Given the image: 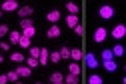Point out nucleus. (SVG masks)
Returning <instances> with one entry per match:
<instances>
[{"label":"nucleus","instance_id":"nucleus-1","mask_svg":"<svg viewBox=\"0 0 126 84\" xmlns=\"http://www.w3.org/2000/svg\"><path fill=\"white\" fill-rule=\"evenodd\" d=\"M98 14L102 16L104 20H108V18H112V16H114V8L110 6V4H102L100 10H98Z\"/></svg>","mask_w":126,"mask_h":84},{"label":"nucleus","instance_id":"nucleus-2","mask_svg":"<svg viewBox=\"0 0 126 84\" xmlns=\"http://www.w3.org/2000/svg\"><path fill=\"white\" fill-rule=\"evenodd\" d=\"M18 2L16 0H6V2H2V6H0V10L2 12H14V10H18Z\"/></svg>","mask_w":126,"mask_h":84},{"label":"nucleus","instance_id":"nucleus-3","mask_svg":"<svg viewBox=\"0 0 126 84\" xmlns=\"http://www.w3.org/2000/svg\"><path fill=\"white\" fill-rule=\"evenodd\" d=\"M124 36H126V26H124V24H116V26L112 28V38L120 40V38H124Z\"/></svg>","mask_w":126,"mask_h":84},{"label":"nucleus","instance_id":"nucleus-4","mask_svg":"<svg viewBox=\"0 0 126 84\" xmlns=\"http://www.w3.org/2000/svg\"><path fill=\"white\" fill-rule=\"evenodd\" d=\"M106 36H108V32H106V28H96L94 30V42H104L106 40Z\"/></svg>","mask_w":126,"mask_h":84},{"label":"nucleus","instance_id":"nucleus-5","mask_svg":"<svg viewBox=\"0 0 126 84\" xmlns=\"http://www.w3.org/2000/svg\"><path fill=\"white\" fill-rule=\"evenodd\" d=\"M84 60H86V66H88V68H98V58L94 56L92 52H88V54L84 56Z\"/></svg>","mask_w":126,"mask_h":84},{"label":"nucleus","instance_id":"nucleus-6","mask_svg":"<svg viewBox=\"0 0 126 84\" xmlns=\"http://www.w3.org/2000/svg\"><path fill=\"white\" fill-rule=\"evenodd\" d=\"M16 12H18V16H20V18H30V14L34 12V8H32V6H20Z\"/></svg>","mask_w":126,"mask_h":84},{"label":"nucleus","instance_id":"nucleus-7","mask_svg":"<svg viewBox=\"0 0 126 84\" xmlns=\"http://www.w3.org/2000/svg\"><path fill=\"white\" fill-rule=\"evenodd\" d=\"M46 20L52 22V24H56V22L60 20V10H50L48 14H46Z\"/></svg>","mask_w":126,"mask_h":84},{"label":"nucleus","instance_id":"nucleus-8","mask_svg":"<svg viewBox=\"0 0 126 84\" xmlns=\"http://www.w3.org/2000/svg\"><path fill=\"white\" fill-rule=\"evenodd\" d=\"M50 60V52H48V50H46V48H40V56H38V64H46V62H48Z\"/></svg>","mask_w":126,"mask_h":84},{"label":"nucleus","instance_id":"nucleus-9","mask_svg":"<svg viewBox=\"0 0 126 84\" xmlns=\"http://www.w3.org/2000/svg\"><path fill=\"white\" fill-rule=\"evenodd\" d=\"M46 36H48V38H58L60 36V26L58 24H52L48 28V32H46Z\"/></svg>","mask_w":126,"mask_h":84},{"label":"nucleus","instance_id":"nucleus-10","mask_svg":"<svg viewBox=\"0 0 126 84\" xmlns=\"http://www.w3.org/2000/svg\"><path fill=\"white\" fill-rule=\"evenodd\" d=\"M66 10H68V14L78 16V12H80V6H78L76 2H66Z\"/></svg>","mask_w":126,"mask_h":84},{"label":"nucleus","instance_id":"nucleus-11","mask_svg":"<svg viewBox=\"0 0 126 84\" xmlns=\"http://www.w3.org/2000/svg\"><path fill=\"white\" fill-rule=\"evenodd\" d=\"M16 72H18V76L28 78L30 74H32V68H28V66H20V68H16Z\"/></svg>","mask_w":126,"mask_h":84},{"label":"nucleus","instance_id":"nucleus-12","mask_svg":"<svg viewBox=\"0 0 126 84\" xmlns=\"http://www.w3.org/2000/svg\"><path fill=\"white\" fill-rule=\"evenodd\" d=\"M66 24H68V28H76L78 24V16H74V14H68V18H66Z\"/></svg>","mask_w":126,"mask_h":84},{"label":"nucleus","instance_id":"nucleus-13","mask_svg":"<svg viewBox=\"0 0 126 84\" xmlns=\"http://www.w3.org/2000/svg\"><path fill=\"white\" fill-rule=\"evenodd\" d=\"M80 66H78V62H72L70 66H68V74H74V76H80Z\"/></svg>","mask_w":126,"mask_h":84},{"label":"nucleus","instance_id":"nucleus-14","mask_svg":"<svg viewBox=\"0 0 126 84\" xmlns=\"http://www.w3.org/2000/svg\"><path fill=\"white\" fill-rule=\"evenodd\" d=\"M102 64H104L106 72H116V68H118V64H116L114 60H108V62H102Z\"/></svg>","mask_w":126,"mask_h":84},{"label":"nucleus","instance_id":"nucleus-15","mask_svg":"<svg viewBox=\"0 0 126 84\" xmlns=\"http://www.w3.org/2000/svg\"><path fill=\"white\" fill-rule=\"evenodd\" d=\"M20 38H22V34H20L18 30H12V32H10V44H18Z\"/></svg>","mask_w":126,"mask_h":84},{"label":"nucleus","instance_id":"nucleus-16","mask_svg":"<svg viewBox=\"0 0 126 84\" xmlns=\"http://www.w3.org/2000/svg\"><path fill=\"white\" fill-rule=\"evenodd\" d=\"M84 54H82V50H78V48H74V50H70V58L74 60V62H78V60H80Z\"/></svg>","mask_w":126,"mask_h":84},{"label":"nucleus","instance_id":"nucleus-17","mask_svg":"<svg viewBox=\"0 0 126 84\" xmlns=\"http://www.w3.org/2000/svg\"><path fill=\"white\" fill-rule=\"evenodd\" d=\"M50 82H52V84H58V82H64V76H62L60 72H52V74H50Z\"/></svg>","mask_w":126,"mask_h":84},{"label":"nucleus","instance_id":"nucleus-18","mask_svg":"<svg viewBox=\"0 0 126 84\" xmlns=\"http://www.w3.org/2000/svg\"><path fill=\"white\" fill-rule=\"evenodd\" d=\"M112 54H114V58H120V56L124 54V46H120V44H116V46L112 48Z\"/></svg>","mask_w":126,"mask_h":84},{"label":"nucleus","instance_id":"nucleus-19","mask_svg":"<svg viewBox=\"0 0 126 84\" xmlns=\"http://www.w3.org/2000/svg\"><path fill=\"white\" fill-rule=\"evenodd\" d=\"M34 34H36V28H34V26H30V28H24V30H22V36H26V38H32Z\"/></svg>","mask_w":126,"mask_h":84},{"label":"nucleus","instance_id":"nucleus-20","mask_svg":"<svg viewBox=\"0 0 126 84\" xmlns=\"http://www.w3.org/2000/svg\"><path fill=\"white\" fill-rule=\"evenodd\" d=\"M10 60L12 62H24V54L22 52H12L10 54Z\"/></svg>","mask_w":126,"mask_h":84},{"label":"nucleus","instance_id":"nucleus-21","mask_svg":"<svg viewBox=\"0 0 126 84\" xmlns=\"http://www.w3.org/2000/svg\"><path fill=\"white\" fill-rule=\"evenodd\" d=\"M88 84H104V82H102V76H98V74H90Z\"/></svg>","mask_w":126,"mask_h":84},{"label":"nucleus","instance_id":"nucleus-22","mask_svg":"<svg viewBox=\"0 0 126 84\" xmlns=\"http://www.w3.org/2000/svg\"><path fill=\"white\" fill-rule=\"evenodd\" d=\"M108 60H114L112 50H102V62H108Z\"/></svg>","mask_w":126,"mask_h":84},{"label":"nucleus","instance_id":"nucleus-23","mask_svg":"<svg viewBox=\"0 0 126 84\" xmlns=\"http://www.w3.org/2000/svg\"><path fill=\"white\" fill-rule=\"evenodd\" d=\"M58 52H60V58H70V48H66V46H62Z\"/></svg>","mask_w":126,"mask_h":84},{"label":"nucleus","instance_id":"nucleus-24","mask_svg":"<svg viewBox=\"0 0 126 84\" xmlns=\"http://www.w3.org/2000/svg\"><path fill=\"white\" fill-rule=\"evenodd\" d=\"M38 56H40V48L30 46V58H36V60H38Z\"/></svg>","mask_w":126,"mask_h":84},{"label":"nucleus","instance_id":"nucleus-25","mask_svg":"<svg viewBox=\"0 0 126 84\" xmlns=\"http://www.w3.org/2000/svg\"><path fill=\"white\" fill-rule=\"evenodd\" d=\"M20 26H22V30H24V28H30V26H34V22L30 20V18H22V20H20Z\"/></svg>","mask_w":126,"mask_h":84},{"label":"nucleus","instance_id":"nucleus-26","mask_svg":"<svg viewBox=\"0 0 126 84\" xmlns=\"http://www.w3.org/2000/svg\"><path fill=\"white\" fill-rule=\"evenodd\" d=\"M64 82H66V84H78V76H74V74H68V76L64 78Z\"/></svg>","mask_w":126,"mask_h":84},{"label":"nucleus","instance_id":"nucleus-27","mask_svg":"<svg viewBox=\"0 0 126 84\" xmlns=\"http://www.w3.org/2000/svg\"><path fill=\"white\" fill-rule=\"evenodd\" d=\"M6 76H8V82H18V78H20V76H18V72H16V70H14V72H8V74H6Z\"/></svg>","mask_w":126,"mask_h":84},{"label":"nucleus","instance_id":"nucleus-28","mask_svg":"<svg viewBox=\"0 0 126 84\" xmlns=\"http://www.w3.org/2000/svg\"><path fill=\"white\" fill-rule=\"evenodd\" d=\"M22 48H30V38H26V36H22L20 38V42H18Z\"/></svg>","mask_w":126,"mask_h":84},{"label":"nucleus","instance_id":"nucleus-29","mask_svg":"<svg viewBox=\"0 0 126 84\" xmlns=\"http://www.w3.org/2000/svg\"><path fill=\"white\" fill-rule=\"evenodd\" d=\"M26 64H28V68H36V66H38V60H36V58H28Z\"/></svg>","mask_w":126,"mask_h":84},{"label":"nucleus","instance_id":"nucleus-30","mask_svg":"<svg viewBox=\"0 0 126 84\" xmlns=\"http://www.w3.org/2000/svg\"><path fill=\"white\" fill-rule=\"evenodd\" d=\"M6 34H8V26L6 24H0V38L6 36Z\"/></svg>","mask_w":126,"mask_h":84},{"label":"nucleus","instance_id":"nucleus-31","mask_svg":"<svg viewBox=\"0 0 126 84\" xmlns=\"http://www.w3.org/2000/svg\"><path fill=\"white\" fill-rule=\"evenodd\" d=\"M50 60H52V62H58V60H62V58H60V52H50Z\"/></svg>","mask_w":126,"mask_h":84},{"label":"nucleus","instance_id":"nucleus-32","mask_svg":"<svg viewBox=\"0 0 126 84\" xmlns=\"http://www.w3.org/2000/svg\"><path fill=\"white\" fill-rule=\"evenodd\" d=\"M74 32H76L78 36H82V34H84V26H82V24H78V26L74 28Z\"/></svg>","mask_w":126,"mask_h":84},{"label":"nucleus","instance_id":"nucleus-33","mask_svg":"<svg viewBox=\"0 0 126 84\" xmlns=\"http://www.w3.org/2000/svg\"><path fill=\"white\" fill-rule=\"evenodd\" d=\"M8 82V76L6 74H0V84H6Z\"/></svg>","mask_w":126,"mask_h":84},{"label":"nucleus","instance_id":"nucleus-34","mask_svg":"<svg viewBox=\"0 0 126 84\" xmlns=\"http://www.w3.org/2000/svg\"><path fill=\"white\" fill-rule=\"evenodd\" d=\"M0 48H2V50H10V44L8 42H0Z\"/></svg>","mask_w":126,"mask_h":84},{"label":"nucleus","instance_id":"nucleus-35","mask_svg":"<svg viewBox=\"0 0 126 84\" xmlns=\"http://www.w3.org/2000/svg\"><path fill=\"white\" fill-rule=\"evenodd\" d=\"M122 84H126V76H124V78H122Z\"/></svg>","mask_w":126,"mask_h":84},{"label":"nucleus","instance_id":"nucleus-36","mask_svg":"<svg viewBox=\"0 0 126 84\" xmlns=\"http://www.w3.org/2000/svg\"><path fill=\"white\" fill-rule=\"evenodd\" d=\"M2 60H4V56H2V54H0V62H2Z\"/></svg>","mask_w":126,"mask_h":84},{"label":"nucleus","instance_id":"nucleus-37","mask_svg":"<svg viewBox=\"0 0 126 84\" xmlns=\"http://www.w3.org/2000/svg\"><path fill=\"white\" fill-rule=\"evenodd\" d=\"M58 84H66V82H58Z\"/></svg>","mask_w":126,"mask_h":84},{"label":"nucleus","instance_id":"nucleus-38","mask_svg":"<svg viewBox=\"0 0 126 84\" xmlns=\"http://www.w3.org/2000/svg\"><path fill=\"white\" fill-rule=\"evenodd\" d=\"M0 16H2V10H0Z\"/></svg>","mask_w":126,"mask_h":84},{"label":"nucleus","instance_id":"nucleus-39","mask_svg":"<svg viewBox=\"0 0 126 84\" xmlns=\"http://www.w3.org/2000/svg\"><path fill=\"white\" fill-rule=\"evenodd\" d=\"M124 54H126V48H124Z\"/></svg>","mask_w":126,"mask_h":84},{"label":"nucleus","instance_id":"nucleus-40","mask_svg":"<svg viewBox=\"0 0 126 84\" xmlns=\"http://www.w3.org/2000/svg\"><path fill=\"white\" fill-rule=\"evenodd\" d=\"M16 84H22V82H16Z\"/></svg>","mask_w":126,"mask_h":84},{"label":"nucleus","instance_id":"nucleus-41","mask_svg":"<svg viewBox=\"0 0 126 84\" xmlns=\"http://www.w3.org/2000/svg\"><path fill=\"white\" fill-rule=\"evenodd\" d=\"M124 70H126V66H124Z\"/></svg>","mask_w":126,"mask_h":84},{"label":"nucleus","instance_id":"nucleus-42","mask_svg":"<svg viewBox=\"0 0 126 84\" xmlns=\"http://www.w3.org/2000/svg\"><path fill=\"white\" fill-rule=\"evenodd\" d=\"M36 84H40V82H36Z\"/></svg>","mask_w":126,"mask_h":84}]
</instances>
